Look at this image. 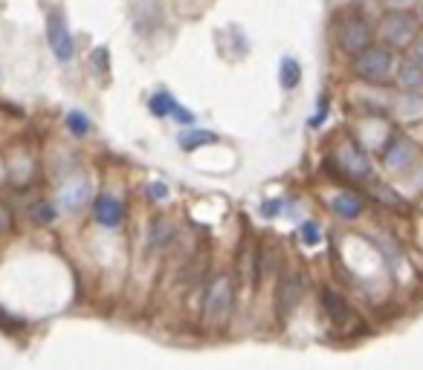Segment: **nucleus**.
Here are the masks:
<instances>
[{
    "label": "nucleus",
    "mask_w": 423,
    "mask_h": 370,
    "mask_svg": "<svg viewBox=\"0 0 423 370\" xmlns=\"http://www.w3.org/2000/svg\"><path fill=\"white\" fill-rule=\"evenodd\" d=\"M394 67V52L389 44H369L354 55V72L369 84H389Z\"/></svg>",
    "instance_id": "obj_1"
},
{
    "label": "nucleus",
    "mask_w": 423,
    "mask_h": 370,
    "mask_svg": "<svg viewBox=\"0 0 423 370\" xmlns=\"http://www.w3.org/2000/svg\"><path fill=\"white\" fill-rule=\"evenodd\" d=\"M380 35L392 49H409L420 35V21L409 9H389L380 21Z\"/></svg>",
    "instance_id": "obj_2"
},
{
    "label": "nucleus",
    "mask_w": 423,
    "mask_h": 370,
    "mask_svg": "<svg viewBox=\"0 0 423 370\" xmlns=\"http://www.w3.org/2000/svg\"><path fill=\"white\" fill-rule=\"evenodd\" d=\"M229 313H232V281H229V275H218L206 289L203 321L212 327H221L229 318Z\"/></svg>",
    "instance_id": "obj_3"
},
{
    "label": "nucleus",
    "mask_w": 423,
    "mask_h": 370,
    "mask_svg": "<svg viewBox=\"0 0 423 370\" xmlns=\"http://www.w3.org/2000/svg\"><path fill=\"white\" fill-rule=\"evenodd\" d=\"M371 26H369V21H365L362 15H351V17H345V24H339V49L342 52H351V55H357V52H362L365 47L371 44Z\"/></svg>",
    "instance_id": "obj_4"
},
{
    "label": "nucleus",
    "mask_w": 423,
    "mask_h": 370,
    "mask_svg": "<svg viewBox=\"0 0 423 370\" xmlns=\"http://www.w3.org/2000/svg\"><path fill=\"white\" fill-rule=\"evenodd\" d=\"M417 160V145L409 142L406 136H397V139H392L386 145V151H383V165H386L392 174H406L412 168V162Z\"/></svg>",
    "instance_id": "obj_5"
},
{
    "label": "nucleus",
    "mask_w": 423,
    "mask_h": 370,
    "mask_svg": "<svg viewBox=\"0 0 423 370\" xmlns=\"http://www.w3.org/2000/svg\"><path fill=\"white\" fill-rule=\"evenodd\" d=\"M47 41H50V49L55 52V58L59 61H70L75 47H73V35L67 29V21L59 15V12H52L47 17Z\"/></svg>",
    "instance_id": "obj_6"
},
{
    "label": "nucleus",
    "mask_w": 423,
    "mask_h": 370,
    "mask_svg": "<svg viewBox=\"0 0 423 370\" xmlns=\"http://www.w3.org/2000/svg\"><path fill=\"white\" fill-rule=\"evenodd\" d=\"M90 200V180L87 177H70L59 191V208L61 211H79Z\"/></svg>",
    "instance_id": "obj_7"
},
{
    "label": "nucleus",
    "mask_w": 423,
    "mask_h": 370,
    "mask_svg": "<svg viewBox=\"0 0 423 370\" xmlns=\"http://www.w3.org/2000/svg\"><path fill=\"white\" fill-rule=\"evenodd\" d=\"M339 165L342 171L348 174L354 180H369L371 177V162L365 157V151L357 145V142H348L342 151H339Z\"/></svg>",
    "instance_id": "obj_8"
},
{
    "label": "nucleus",
    "mask_w": 423,
    "mask_h": 370,
    "mask_svg": "<svg viewBox=\"0 0 423 370\" xmlns=\"http://www.w3.org/2000/svg\"><path fill=\"white\" fill-rule=\"evenodd\" d=\"M394 79L406 93H423V64L417 58H403V61L394 67Z\"/></svg>",
    "instance_id": "obj_9"
},
{
    "label": "nucleus",
    "mask_w": 423,
    "mask_h": 370,
    "mask_svg": "<svg viewBox=\"0 0 423 370\" xmlns=\"http://www.w3.org/2000/svg\"><path fill=\"white\" fill-rule=\"evenodd\" d=\"M96 220L107 229H117L122 223V203L117 197H110V194H102L99 200H96Z\"/></svg>",
    "instance_id": "obj_10"
},
{
    "label": "nucleus",
    "mask_w": 423,
    "mask_h": 370,
    "mask_svg": "<svg viewBox=\"0 0 423 370\" xmlns=\"http://www.w3.org/2000/svg\"><path fill=\"white\" fill-rule=\"evenodd\" d=\"M331 208L342 220H357L362 214V208H365V203L357 197V194H336V197L331 200Z\"/></svg>",
    "instance_id": "obj_11"
},
{
    "label": "nucleus",
    "mask_w": 423,
    "mask_h": 370,
    "mask_svg": "<svg viewBox=\"0 0 423 370\" xmlns=\"http://www.w3.org/2000/svg\"><path fill=\"white\" fill-rule=\"evenodd\" d=\"M302 82V67L296 58H281V67H279V84L284 90H296Z\"/></svg>",
    "instance_id": "obj_12"
},
{
    "label": "nucleus",
    "mask_w": 423,
    "mask_h": 370,
    "mask_svg": "<svg viewBox=\"0 0 423 370\" xmlns=\"http://www.w3.org/2000/svg\"><path fill=\"white\" fill-rule=\"evenodd\" d=\"M302 289H304V284H302V278H299V275L287 278V281L281 284V307H284V309L296 307V304H299V298H302Z\"/></svg>",
    "instance_id": "obj_13"
},
{
    "label": "nucleus",
    "mask_w": 423,
    "mask_h": 370,
    "mask_svg": "<svg viewBox=\"0 0 423 370\" xmlns=\"http://www.w3.org/2000/svg\"><path fill=\"white\" fill-rule=\"evenodd\" d=\"M175 107H177V102L171 99V93H165V90H157L151 95V102H148V110H151V116H168V113H175Z\"/></svg>",
    "instance_id": "obj_14"
},
{
    "label": "nucleus",
    "mask_w": 423,
    "mask_h": 370,
    "mask_svg": "<svg viewBox=\"0 0 423 370\" xmlns=\"http://www.w3.org/2000/svg\"><path fill=\"white\" fill-rule=\"evenodd\" d=\"M212 142H218V136L209 133V130H191V133H183V136H180V148H183V151H198V148L212 145Z\"/></svg>",
    "instance_id": "obj_15"
},
{
    "label": "nucleus",
    "mask_w": 423,
    "mask_h": 370,
    "mask_svg": "<svg viewBox=\"0 0 423 370\" xmlns=\"http://www.w3.org/2000/svg\"><path fill=\"white\" fill-rule=\"evenodd\" d=\"M322 298H325V309L331 313V318H336V321L348 318V307H345V301L339 295H334V292H322Z\"/></svg>",
    "instance_id": "obj_16"
},
{
    "label": "nucleus",
    "mask_w": 423,
    "mask_h": 370,
    "mask_svg": "<svg viewBox=\"0 0 423 370\" xmlns=\"http://www.w3.org/2000/svg\"><path fill=\"white\" fill-rule=\"evenodd\" d=\"M67 130L73 136H87L90 133V119H87L84 113H79V110H70L67 113Z\"/></svg>",
    "instance_id": "obj_17"
},
{
    "label": "nucleus",
    "mask_w": 423,
    "mask_h": 370,
    "mask_svg": "<svg viewBox=\"0 0 423 370\" xmlns=\"http://www.w3.org/2000/svg\"><path fill=\"white\" fill-rule=\"evenodd\" d=\"M32 220H35L38 226H47V223H52V220H55V211H52V206H47V203H38V206H32Z\"/></svg>",
    "instance_id": "obj_18"
},
{
    "label": "nucleus",
    "mask_w": 423,
    "mask_h": 370,
    "mask_svg": "<svg viewBox=\"0 0 423 370\" xmlns=\"http://www.w3.org/2000/svg\"><path fill=\"white\" fill-rule=\"evenodd\" d=\"M302 240L307 243V246H316V243H322V235H319V226L316 223H302Z\"/></svg>",
    "instance_id": "obj_19"
},
{
    "label": "nucleus",
    "mask_w": 423,
    "mask_h": 370,
    "mask_svg": "<svg viewBox=\"0 0 423 370\" xmlns=\"http://www.w3.org/2000/svg\"><path fill=\"white\" fill-rule=\"evenodd\" d=\"M175 119H177V122H183V125H191V122H195V113L177 105V107H175Z\"/></svg>",
    "instance_id": "obj_20"
},
{
    "label": "nucleus",
    "mask_w": 423,
    "mask_h": 370,
    "mask_svg": "<svg viewBox=\"0 0 423 370\" xmlns=\"http://www.w3.org/2000/svg\"><path fill=\"white\" fill-rule=\"evenodd\" d=\"M93 61L99 64V70H102V72H107V70H110V67H107V49H105V47H102V49H96Z\"/></svg>",
    "instance_id": "obj_21"
},
{
    "label": "nucleus",
    "mask_w": 423,
    "mask_h": 370,
    "mask_svg": "<svg viewBox=\"0 0 423 370\" xmlns=\"http://www.w3.org/2000/svg\"><path fill=\"white\" fill-rule=\"evenodd\" d=\"M409 49H412V58H417V61L423 64V35H417V38H415V44H412Z\"/></svg>",
    "instance_id": "obj_22"
},
{
    "label": "nucleus",
    "mask_w": 423,
    "mask_h": 370,
    "mask_svg": "<svg viewBox=\"0 0 423 370\" xmlns=\"http://www.w3.org/2000/svg\"><path fill=\"white\" fill-rule=\"evenodd\" d=\"M389 9H409L412 3H420V0H386Z\"/></svg>",
    "instance_id": "obj_23"
},
{
    "label": "nucleus",
    "mask_w": 423,
    "mask_h": 370,
    "mask_svg": "<svg viewBox=\"0 0 423 370\" xmlns=\"http://www.w3.org/2000/svg\"><path fill=\"white\" fill-rule=\"evenodd\" d=\"M279 211H281V203H264V208H261L264 217H273V214H279Z\"/></svg>",
    "instance_id": "obj_24"
},
{
    "label": "nucleus",
    "mask_w": 423,
    "mask_h": 370,
    "mask_svg": "<svg viewBox=\"0 0 423 370\" xmlns=\"http://www.w3.org/2000/svg\"><path fill=\"white\" fill-rule=\"evenodd\" d=\"M151 194H154V197H157V200H163L165 194H168V188H165L163 183H154V185H151Z\"/></svg>",
    "instance_id": "obj_25"
},
{
    "label": "nucleus",
    "mask_w": 423,
    "mask_h": 370,
    "mask_svg": "<svg viewBox=\"0 0 423 370\" xmlns=\"http://www.w3.org/2000/svg\"><path fill=\"white\" fill-rule=\"evenodd\" d=\"M420 21H423V0H420Z\"/></svg>",
    "instance_id": "obj_26"
}]
</instances>
